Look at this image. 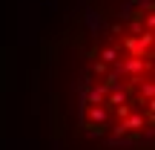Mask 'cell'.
Wrapping results in <instances>:
<instances>
[{
	"label": "cell",
	"mask_w": 155,
	"mask_h": 150,
	"mask_svg": "<svg viewBox=\"0 0 155 150\" xmlns=\"http://www.w3.org/2000/svg\"><path fill=\"white\" fill-rule=\"evenodd\" d=\"M46 67L55 150H152L155 0H78Z\"/></svg>",
	"instance_id": "1"
}]
</instances>
